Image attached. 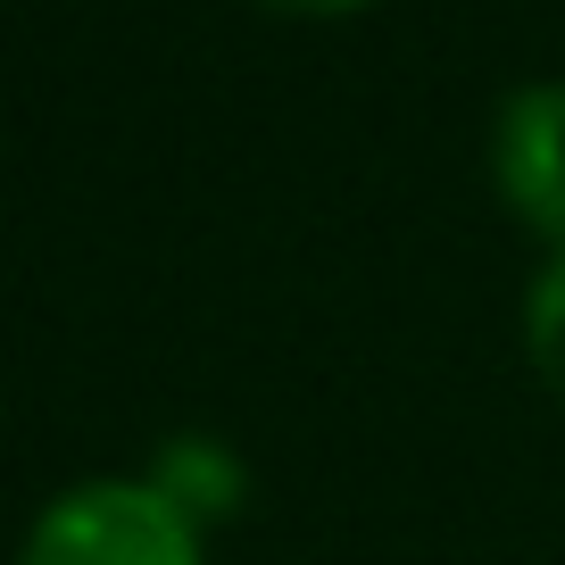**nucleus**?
I'll return each instance as SVG.
<instances>
[{
	"label": "nucleus",
	"instance_id": "7ed1b4c3",
	"mask_svg": "<svg viewBox=\"0 0 565 565\" xmlns=\"http://www.w3.org/2000/svg\"><path fill=\"white\" fill-rule=\"evenodd\" d=\"M150 482H159V491L175 499V508L192 515V524H209V515H225L233 499H242V475H233V458H225V449H200V441L167 449Z\"/></svg>",
	"mask_w": 565,
	"mask_h": 565
},
{
	"label": "nucleus",
	"instance_id": "f257e3e1",
	"mask_svg": "<svg viewBox=\"0 0 565 565\" xmlns=\"http://www.w3.org/2000/svg\"><path fill=\"white\" fill-rule=\"evenodd\" d=\"M18 565H200V524L159 482H75L34 515Z\"/></svg>",
	"mask_w": 565,
	"mask_h": 565
},
{
	"label": "nucleus",
	"instance_id": "20e7f679",
	"mask_svg": "<svg viewBox=\"0 0 565 565\" xmlns=\"http://www.w3.org/2000/svg\"><path fill=\"white\" fill-rule=\"evenodd\" d=\"M524 350H532V366H541V383L557 391V407H565V249L532 275V300H524Z\"/></svg>",
	"mask_w": 565,
	"mask_h": 565
},
{
	"label": "nucleus",
	"instance_id": "f03ea898",
	"mask_svg": "<svg viewBox=\"0 0 565 565\" xmlns=\"http://www.w3.org/2000/svg\"><path fill=\"white\" fill-rule=\"evenodd\" d=\"M491 183L548 249H565V84H524L499 108Z\"/></svg>",
	"mask_w": 565,
	"mask_h": 565
},
{
	"label": "nucleus",
	"instance_id": "39448f33",
	"mask_svg": "<svg viewBox=\"0 0 565 565\" xmlns=\"http://www.w3.org/2000/svg\"><path fill=\"white\" fill-rule=\"evenodd\" d=\"M258 9H275V18H350L366 0H258Z\"/></svg>",
	"mask_w": 565,
	"mask_h": 565
}]
</instances>
